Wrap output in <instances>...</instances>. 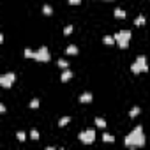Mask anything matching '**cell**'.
Returning <instances> with one entry per match:
<instances>
[{
  "instance_id": "obj_1",
  "label": "cell",
  "mask_w": 150,
  "mask_h": 150,
  "mask_svg": "<svg viewBox=\"0 0 150 150\" xmlns=\"http://www.w3.org/2000/svg\"><path fill=\"white\" fill-rule=\"evenodd\" d=\"M125 146H145L146 139H145V132H143V127L141 125H136L124 139Z\"/></svg>"
},
{
  "instance_id": "obj_2",
  "label": "cell",
  "mask_w": 150,
  "mask_h": 150,
  "mask_svg": "<svg viewBox=\"0 0 150 150\" xmlns=\"http://www.w3.org/2000/svg\"><path fill=\"white\" fill-rule=\"evenodd\" d=\"M131 72H132V74L148 72V64H146V57H145V55H138V57H136V60L131 64Z\"/></svg>"
},
{
  "instance_id": "obj_3",
  "label": "cell",
  "mask_w": 150,
  "mask_h": 150,
  "mask_svg": "<svg viewBox=\"0 0 150 150\" xmlns=\"http://www.w3.org/2000/svg\"><path fill=\"white\" fill-rule=\"evenodd\" d=\"M131 35H132L131 30H118L117 34H113V37H115V41H117V44H118L120 50H127L129 48Z\"/></svg>"
},
{
  "instance_id": "obj_4",
  "label": "cell",
  "mask_w": 150,
  "mask_h": 150,
  "mask_svg": "<svg viewBox=\"0 0 150 150\" xmlns=\"http://www.w3.org/2000/svg\"><path fill=\"white\" fill-rule=\"evenodd\" d=\"M16 81V74L14 72H6L0 76V87L2 88H11Z\"/></svg>"
},
{
  "instance_id": "obj_5",
  "label": "cell",
  "mask_w": 150,
  "mask_h": 150,
  "mask_svg": "<svg viewBox=\"0 0 150 150\" xmlns=\"http://www.w3.org/2000/svg\"><path fill=\"white\" fill-rule=\"evenodd\" d=\"M80 141L85 145H92L96 141V131L94 129H85L80 132Z\"/></svg>"
},
{
  "instance_id": "obj_6",
  "label": "cell",
  "mask_w": 150,
  "mask_h": 150,
  "mask_svg": "<svg viewBox=\"0 0 150 150\" xmlns=\"http://www.w3.org/2000/svg\"><path fill=\"white\" fill-rule=\"evenodd\" d=\"M37 62H50L51 60V53L46 46H41L37 51H35V57H34Z\"/></svg>"
},
{
  "instance_id": "obj_7",
  "label": "cell",
  "mask_w": 150,
  "mask_h": 150,
  "mask_svg": "<svg viewBox=\"0 0 150 150\" xmlns=\"http://www.w3.org/2000/svg\"><path fill=\"white\" fill-rule=\"evenodd\" d=\"M72 78V71L71 69H64V72H62V76H60V80L65 83V81H69Z\"/></svg>"
},
{
  "instance_id": "obj_8",
  "label": "cell",
  "mask_w": 150,
  "mask_h": 150,
  "mask_svg": "<svg viewBox=\"0 0 150 150\" xmlns=\"http://www.w3.org/2000/svg\"><path fill=\"white\" fill-rule=\"evenodd\" d=\"M92 99H94V96L90 92H85L80 96V103H92Z\"/></svg>"
},
{
  "instance_id": "obj_9",
  "label": "cell",
  "mask_w": 150,
  "mask_h": 150,
  "mask_svg": "<svg viewBox=\"0 0 150 150\" xmlns=\"http://www.w3.org/2000/svg\"><path fill=\"white\" fill-rule=\"evenodd\" d=\"M113 14H115V18H118V20H124V18L127 16V13H125L124 9H115Z\"/></svg>"
},
{
  "instance_id": "obj_10",
  "label": "cell",
  "mask_w": 150,
  "mask_h": 150,
  "mask_svg": "<svg viewBox=\"0 0 150 150\" xmlns=\"http://www.w3.org/2000/svg\"><path fill=\"white\" fill-rule=\"evenodd\" d=\"M145 21H146V18H145L143 14H139V16H136L134 25H136V27H143V25H145Z\"/></svg>"
},
{
  "instance_id": "obj_11",
  "label": "cell",
  "mask_w": 150,
  "mask_h": 150,
  "mask_svg": "<svg viewBox=\"0 0 150 150\" xmlns=\"http://www.w3.org/2000/svg\"><path fill=\"white\" fill-rule=\"evenodd\" d=\"M65 53H67V55H78V48L74 46V44H69V46L65 48Z\"/></svg>"
},
{
  "instance_id": "obj_12",
  "label": "cell",
  "mask_w": 150,
  "mask_h": 150,
  "mask_svg": "<svg viewBox=\"0 0 150 150\" xmlns=\"http://www.w3.org/2000/svg\"><path fill=\"white\" fill-rule=\"evenodd\" d=\"M139 111H141V108H139V106H134V108L129 111V117H131V118H134V117H138V115H139Z\"/></svg>"
},
{
  "instance_id": "obj_13",
  "label": "cell",
  "mask_w": 150,
  "mask_h": 150,
  "mask_svg": "<svg viewBox=\"0 0 150 150\" xmlns=\"http://www.w3.org/2000/svg\"><path fill=\"white\" fill-rule=\"evenodd\" d=\"M103 42H104V44H113V42H117V41H115L113 35H104V37H103Z\"/></svg>"
},
{
  "instance_id": "obj_14",
  "label": "cell",
  "mask_w": 150,
  "mask_h": 150,
  "mask_svg": "<svg viewBox=\"0 0 150 150\" xmlns=\"http://www.w3.org/2000/svg\"><path fill=\"white\" fill-rule=\"evenodd\" d=\"M69 122H71V117H62V118L58 120V125H60V127H65Z\"/></svg>"
},
{
  "instance_id": "obj_15",
  "label": "cell",
  "mask_w": 150,
  "mask_h": 150,
  "mask_svg": "<svg viewBox=\"0 0 150 150\" xmlns=\"http://www.w3.org/2000/svg\"><path fill=\"white\" fill-rule=\"evenodd\" d=\"M96 125H97V127H101V129H104V127H106V120H104V118H101V117H97V118H96Z\"/></svg>"
},
{
  "instance_id": "obj_16",
  "label": "cell",
  "mask_w": 150,
  "mask_h": 150,
  "mask_svg": "<svg viewBox=\"0 0 150 150\" xmlns=\"http://www.w3.org/2000/svg\"><path fill=\"white\" fill-rule=\"evenodd\" d=\"M103 141H106V143H113V141H115V136H111V134L104 132V134H103Z\"/></svg>"
},
{
  "instance_id": "obj_17",
  "label": "cell",
  "mask_w": 150,
  "mask_h": 150,
  "mask_svg": "<svg viewBox=\"0 0 150 150\" xmlns=\"http://www.w3.org/2000/svg\"><path fill=\"white\" fill-rule=\"evenodd\" d=\"M42 13H44L46 16H51V14H53V9H51V6H48V4H46V6H42Z\"/></svg>"
},
{
  "instance_id": "obj_18",
  "label": "cell",
  "mask_w": 150,
  "mask_h": 150,
  "mask_svg": "<svg viewBox=\"0 0 150 150\" xmlns=\"http://www.w3.org/2000/svg\"><path fill=\"white\" fill-rule=\"evenodd\" d=\"M23 55H25V58H34V57H35V51H34V50H30V48H27Z\"/></svg>"
},
{
  "instance_id": "obj_19",
  "label": "cell",
  "mask_w": 150,
  "mask_h": 150,
  "mask_svg": "<svg viewBox=\"0 0 150 150\" xmlns=\"http://www.w3.org/2000/svg\"><path fill=\"white\" fill-rule=\"evenodd\" d=\"M57 65H58V67H62V69H67V65H69V64H67L64 58H58V60H57Z\"/></svg>"
},
{
  "instance_id": "obj_20",
  "label": "cell",
  "mask_w": 150,
  "mask_h": 150,
  "mask_svg": "<svg viewBox=\"0 0 150 150\" xmlns=\"http://www.w3.org/2000/svg\"><path fill=\"white\" fill-rule=\"evenodd\" d=\"M37 108H39V99L35 97V99L30 101V110H37Z\"/></svg>"
},
{
  "instance_id": "obj_21",
  "label": "cell",
  "mask_w": 150,
  "mask_h": 150,
  "mask_svg": "<svg viewBox=\"0 0 150 150\" xmlns=\"http://www.w3.org/2000/svg\"><path fill=\"white\" fill-rule=\"evenodd\" d=\"M16 138H18L20 141H25V139H27V134H25L23 131H18V132H16Z\"/></svg>"
},
{
  "instance_id": "obj_22",
  "label": "cell",
  "mask_w": 150,
  "mask_h": 150,
  "mask_svg": "<svg viewBox=\"0 0 150 150\" xmlns=\"http://www.w3.org/2000/svg\"><path fill=\"white\" fill-rule=\"evenodd\" d=\"M30 138H32V139H39V132H37V129H32V131H30Z\"/></svg>"
},
{
  "instance_id": "obj_23",
  "label": "cell",
  "mask_w": 150,
  "mask_h": 150,
  "mask_svg": "<svg viewBox=\"0 0 150 150\" xmlns=\"http://www.w3.org/2000/svg\"><path fill=\"white\" fill-rule=\"evenodd\" d=\"M69 34H72V25H67L64 28V35H69Z\"/></svg>"
},
{
  "instance_id": "obj_24",
  "label": "cell",
  "mask_w": 150,
  "mask_h": 150,
  "mask_svg": "<svg viewBox=\"0 0 150 150\" xmlns=\"http://www.w3.org/2000/svg\"><path fill=\"white\" fill-rule=\"evenodd\" d=\"M81 0H69V6H80Z\"/></svg>"
}]
</instances>
